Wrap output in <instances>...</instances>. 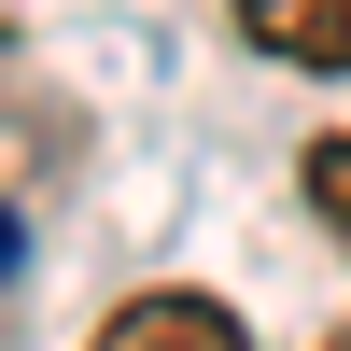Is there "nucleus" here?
<instances>
[{
    "label": "nucleus",
    "instance_id": "obj_1",
    "mask_svg": "<svg viewBox=\"0 0 351 351\" xmlns=\"http://www.w3.org/2000/svg\"><path fill=\"white\" fill-rule=\"evenodd\" d=\"M84 351H253V337H239V309H225V295H197V281H155V295H127Z\"/></svg>",
    "mask_w": 351,
    "mask_h": 351
},
{
    "label": "nucleus",
    "instance_id": "obj_2",
    "mask_svg": "<svg viewBox=\"0 0 351 351\" xmlns=\"http://www.w3.org/2000/svg\"><path fill=\"white\" fill-rule=\"evenodd\" d=\"M239 28L281 71H351V0H239Z\"/></svg>",
    "mask_w": 351,
    "mask_h": 351
},
{
    "label": "nucleus",
    "instance_id": "obj_3",
    "mask_svg": "<svg viewBox=\"0 0 351 351\" xmlns=\"http://www.w3.org/2000/svg\"><path fill=\"white\" fill-rule=\"evenodd\" d=\"M309 211H324L337 253H351V141H309Z\"/></svg>",
    "mask_w": 351,
    "mask_h": 351
},
{
    "label": "nucleus",
    "instance_id": "obj_4",
    "mask_svg": "<svg viewBox=\"0 0 351 351\" xmlns=\"http://www.w3.org/2000/svg\"><path fill=\"white\" fill-rule=\"evenodd\" d=\"M324 351H351V337H324Z\"/></svg>",
    "mask_w": 351,
    "mask_h": 351
}]
</instances>
